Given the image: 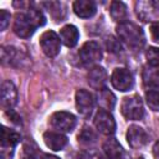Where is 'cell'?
Masks as SVG:
<instances>
[{"label":"cell","instance_id":"1","mask_svg":"<svg viewBox=\"0 0 159 159\" xmlns=\"http://www.w3.org/2000/svg\"><path fill=\"white\" fill-rule=\"evenodd\" d=\"M117 35L127 46L132 48H140L145 42L143 30L133 22H123L117 26Z\"/></svg>","mask_w":159,"mask_h":159},{"label":"cell","instance_id":"2","mask_svg":"<svg viewBox=\"0 0 159 159\" xmlns=\"http://www.w3.org/2000/svg\"><path fill=\"white\" fill-rule=\"evenodd\" d=\"M120 111H122V114L127 119H130V120L142 119L143 116H144L143 102H142L140 97L137 96V94L123 98V102H122V106H120Z\"/></svg>","mask_w":159,"mask_h":159},{"label":"cell","instance_id":"3","mask_svg":"<svg viewBox=\"0 0 159 159\" xmlns=\"http://www.w3.org/2000/svg\"><path fill=\"white\" fill-rule=\"evenodd\" d=\"M21 140V135L14 130L2 125L1 129V159H11L14 148Z\"/></svg>","mask_w":159,"mask_h":159},{"label":"cell","instance_id":"4","mask_svg":"<svg viewBox=\"0 0 159 159\" xmlns=\"http://www.w3.org/2000/svg\"><path fill=\"white\" fill-rule=\"evenodd\" d=\"M37 29L34 20L30 17L27 12H17L14 20V32L22 39H29L34 35L35 30Z\"/></svg>","mask_w":159,"mask_h":159},{"label":"cell","instance_id":"5","mask_svg":"<svg viewBox=\"0 0 159 159\" xmlns=\"http://www.w3.org/2000/svg\"><path fill=\"white\" fill-rule=\"evenodd\" d=\"M76 117L70 112H55L50 118V124L58 132H71L76 127Z\"/></svg>","mask_w":159,"mask_h":159},{"label":"cell","instance_id":"6","mask_svg":"<svg viewBox=\"0 0 159 159\" xmlns=\"http://www.w3.org/2000/svg\"><path fill=\"white\" fill-rule=\"evenodd\" d=\"M40 46L43 51V53L48 57H55L58 55L60 48H61V41L60 36L52 30H48L43 32L40 37Z\"/></svg>","mask_w":159,"mask_h":159},{"label":"cell","instance_id":"7","mask_svg":"<svg viewBox=\"0 0 159 159\" xmlns=\"http://www.w3.org/2000/svg\"><path fill=\"white\" fill-rule=\"evenodd\" d=\"M94 125L97 130L104 135H112L116 132V120L113 116L106 109H99L96 113Z\"/></svg>","mask_w":159,"mask_h":159},{"label":"cell","instance_id":"8","mask_svg":"<svg viewBox=\"0 0 159 159\" xmlns=\"http://www.w3.org/2000/svg\"><path fill=\"white\" fill-rule=\"evenodd\" d=\"M111 82L113 87L120 92L132 89L134 84L133 76L127 68H116L111 76Z\"/></svg>","mask_w":159,"mask_h":159},{"label":"cell","instance_id":"9","mask_svg":"<svg viewBox=\"0 0 159 159\" xmlns=\"http://www.w3.org/2000/svg\"><path fill=\"white\" fill-rule=\"evenodd\" d=\"M80 58L84 65H93L102 58V50L96 41L86 42L80 50Z\"/></svg>","mask_w":159,"mask_h":159},{"label":"cell","instance_id":"10","mask_svg":"<svg viewBox=\"0 0 159 159\" xmlns=\"http://www.w3.org/2000/svg\"><path fill=\"white\" fill-rule=\"evenodd\" d=\"M94 107V98L92 93L86 89H78L76 92V108L80 114L88 117Z\"/></svg>","mask_w":159,"mask_h":159},{"label":"cell","instance_id":"11","mask_svg":"<svg viewBox=\"0 0 159 159\" xmlns=\"http://www.w3.org/2000/svg\"><path fill=\"white\" fill-rule=\"evenodd\" d=\"M148 139H149V137H148L147 132L142 127H139V125H130L128 128L127 140H128V144L133 149L143 148L148 143Z\"/></svg>","mask_w":159,"mask_h":159},{"label":"cell","instance_id":"12","mask_svg":"<svg viewBox=\"0 0 159 159\" xmlns=\"http://www.w3.org/2000/svg\"><path fill=\"white\" fill-rule=\"evenodd\" d=\"M17 102V91L11 81H5L1 84V107L11 109Z\"/></svg>","mask_w":159,"mask_h":159},{"label":"cell","instance_id":"13","mask_svg":"<svg viewBox=\"0 0 159 159\" xmlns=\"http://www.w3.org/2000/svg\"><path fill=\"white\" fill-rule=\"evenodd\" d=\"M107 81V72L101 66H94L88 72V83L94 89H103Z\"/></svg>","mask_w":159,"mask_h":159},{"label":"cell","instance_id":"14","mask_svg":"<svg viewBox=\"0 0 159 159\" xmlns=\"http://www.w3.org/2000/svg\"><path fill=\"white\" fill-rule=\"evenodd\" d=\"M43 142L50 149L58 152V150H62L67 145L68 140H67V137L61 133L46 132V133H43Z\"/></svg>","mask_w":159,"mask_h":159},{"label":"cell","instance_id":"15","mask_svg":"<svg viewBox=\"0 0 159 159\" xmlns=\"http://www.w3.org/2000/svg\"><path fill=\"white\" fill-rule=\"evenodd\" d=\"M73 11L82 19H89L96 14L97 6L91 0H77L73 2Z\"/></svg>","mask_w":159,"mask_h":159},{"label":"cell","instance_id":"16","mask_svg":"<svg viewBox=\"0 0 159 159\" xmlns=\"http://www.w3.org/2000/svg\"><path fill=\"white\" fill-rule=\"evenodd\" d=\"M103 150L107 159H124V150L117 139H107L103 144Z\"/></svg>","mask_w":159,"mask_h":159},{"label":"cell","instance_id":"17","mask_svg":"<svg viewBox=\"0 0 159 159\" xmlns=\"http://www.w3.org/2000/svg\"><path fill=\"white\" fill-rule=\"evenodd\" d=\"M60 39L67 47H73L78 42L80 34L76 26L73 25H66L60 30Z\"/></svg>","mask_w":159,"mask_h":159},{"label":"cell","instance_id":"18","mask_svg":"<svg viewBox=\"0 0 159 159\" xmlns=\"http://www.w3.org/2000/svg\"><path fill=\"white\" fill-rule=\"evenodd\" d=\"M142 77L145 88L150 91H159V70L154 67H145Z\"/></svg>","mask_w":159,"mask_h":159},{"label":"cell","instance_id":"19","mask_svg":"<svg viewBox=\"0 0 159 159\" xmlns=\"http://www.w3.org/2000/svg\"><path fill=\"white\" fill-rule=\"evenodd\" d=\"M111 16L114 21H118L119 24L125 22L127 16H128L125 4L122 1H112L111 2Z\"/></svg>","mask_w":159,"mask_h":159},{"label":"cell","instance_id":"20","mask_svg":"<svg viewBox=\"0 0 159 159\" xmlns=\"http://www.w3.org/2000/svg\"><path fill=\"white\" fill-rule=\"evenodd\" d=\"M98 103L101 104L102 109H106V111L109 112L116 106V97L111 91L103 88L98 93Z\"/></svg>","mask_w":159,"mask_h":159},{"label":"cell","instance_id":"21","mask_svg":"<svg viewBox=\"0 0 159 159\" xmlns=\"http://www.w3.org/2000/svg\"><path fill=\"white\" fill-rule=\"evenodd\" d=\"M21 159H43V154L39 150V148L34 143L27 142L22 147Z\"/></svg>","mask_w":159,"mask_h":159},{"label":"cell","instance_id":"22","mask_svg":"<svg viewBox=\"0 0 159 159\" xmlns=\"http://www.w3.org/2000/svg\"><path fill=\"white\" fill-rule=\"evenodd\" d=\"M77 138H78V143H81L82 145H92L97 140V135L94 134V132L87 127H84L81 130V133L78 134Z\"/></svg>","mask_w":159,"mask_h":159},{"label":"cell","instance_id":"23","mask_svg":"<svg viewBox=\"0 0 159 159\" xmlns=\"http://www.w3.org/2000/svg\"><path fill=\"white\" fill-rule=\"evenodd\" d=\"M17 58V51L14 47H1V61L2 63H9V65H14L15 61Z\"/></svg>","mask_w":159,"mask_h":159},{"label":"cell","instance_id":"24","mask_svg":"<svg viewBox=\"0 0 159 159\" xmlns=\"http://www.w3.org/2000/svg\"><path fill=\"white\" fill-rule=\"evenodd\" d=\"M145 56L150 67H154V68L159 67V47H149L147 50Z\"/></svg>","mask_w":159,"mask_h":159},{"label":"cell","instance_id":"25","mask_svg":"<svg viewBox=\"0 0 159 159\" xmlns=\"http://www.w3.org/2000/svg\"><path fill=\"white\" fill-rule=\"evenodd\" d=\"M145 101L150 109L159 111V91H148L145 93Z\"/></svg>","mask_w":159,"mask_h":159},{"label":"cell","instance_id":"26","mask_svg":"<svg viewBox=\"0 0 159 159\" xmlns=\"http://www.w3.org/2000/svg\"><path fill=\"white\" fill-rule=\"evenodd\" d=\"M26 12L30 15V17L34 20V22L36 24V26H37V27H39V26H43V25L46 24V17L43 16L42 11H40L39 9L30 7Z\"/></svg>","mask_w":159,"mask_h":159},{"label":"cell","instance_id":"27","mask_svg":"<svg viewBox=\"0 0 159 159\" xmlns=\"http://www.w3.org/2000/svg\"><path fill=\"white\" fill-rule=\"evenodd\" d=\"M78 159H101V155L97 152L88 149V150L81 152L80 155H78Z\"/></svg>","mask_w":159,"mask_h":159},{"label":"cell","instance_id":"28","mask_svg":"<svg viewBox=\"0 0 159 159\" xmlns=\"http://www.w3.org/2000/svg\"><path fill=\"white\" fill-rule=\"evenodd\" d=\"M10 21V14L6 10H1L0 11V29L1 31H4L6 29V26L9 25Z\"/></svg>","mask_w":159,"mask_h":159},{"label":"cell","instance_id":"29","mask_svg":"<svg viewBox=\"0 0 159 159\" xmlns=\"http://www.w3.org/2000/svg\"><path fill=\"white\" fill-rule=\"evenodd\" d=\"M106 45H107L108 51H111V52H114V51H117V50H120V45H119V42H118L114 37L107 39V40H106Z\"/></svg>","mask_w":159,"mask_h":159},{"label":"cell","instance_id":"30","mask_svg":"<svg viewBox=\"0 0 159 159\" xmlns=\"http://www.w3.org/2000/svg\"><path fill=\"white\" fill-rule=\"evenodd\" d=\"M150 35L153 41L159 43V22H153L150 25Z\"/></svg>","mask_w":159,"mask_h":159},{"label":"cell","instance_id":"31","mask_svg":"<svg viewBox=\"0 0 159 159\" xmlns=\"http://www.w3.org/2000/svg\"><path fill=\"white\" fill-rule=\"evenodd\" d=\"M153 153H154V155H155V158H158L159 159V140L154 144V148H153Z\"/></svg>","mask_w":159,"mask_h":159},{"label":"cell","instance_id":"32","mask_svg":"<svg viewBox=\"0 0 159 159\" xmlns=\"http://www.w3.org/2000/svg\"><path fill=\"white\" fill-rule=\"evenodd\" d=\"M43 159H60L56 155H51V154H43Z\"/></svg>","mask_w":159,"mask_h":159},{"label":"cell","instance_id":"33","mask_svg":"<svg viewBox=\"0 0 159 159\" xmlns=\"http://www.w3.org/2000/svg\"><path fill=\"white\" fill-rule=\"evenodd\" d=\"M135 159H144L143 157H138V158H135Z\"/></svg>","mask_w":159,"mask_h":159}]
</instances>
